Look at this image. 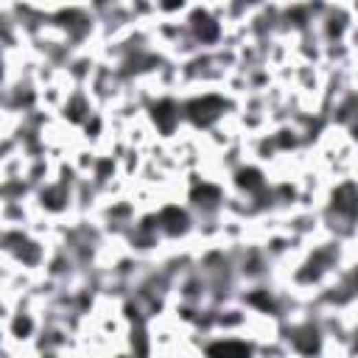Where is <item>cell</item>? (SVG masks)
I'll return each mask as SVG.
<instances>
[{
	"mask_svg": "<svg viewBox=\"0 0 358 358\" xmlns=\"http://www.w3.org/2000/svg\"><path fill=\"white\" fill-rule=\"evenodd\" d=\"M210 358H249V350L241 344H219L210 350Z\"/></svg>",
	"mask_w": 358,
	"mask_h": 358,
	"instance_id": "6da1fadb",
	"label": "cell"
}]
</instances>
